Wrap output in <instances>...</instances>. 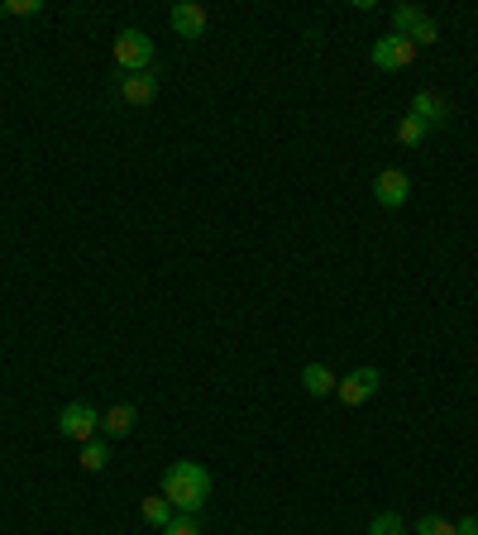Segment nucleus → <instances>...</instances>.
<instances>
[{
    "label": "nucleus",
    "instance_id": "1",
    "mask_svg": "<svg viewBox=\"0 0 478 535\" xmlns=\"http://www.w3.org/2000/svg\"><path fill=\"white\" fill-rule=\"evenodd\" d=\"M163 497L173 502V512H201L211 497V473L201 469L196 459H173L163 469Z\"/></svg>",
    "mask_w": 478,
    "mask_h": 535
},
{
    "label": "nucleus",
    "instance_id": "2",
    "mask_svg": "<svg viewBox=\"0 0 478 535\" xmlns=\"http://www.w3.org/2000/svg\"><path fill=\"white\" fill-rule=\"evenodd\" d=\"M96 430H101V411L91 407V402H67V407L58 411V435H63V440L87 445V440H96Z\"/></svg>",
    "mask_w": 478,
    "mask_h": 535
},
{
    "label": "nucleus",
    "instance_id": "3",
    "mask_svg": "<svg viewBox=\"0 0 478 535\" xmlns=\"http://www.w3.org/2000/svg\"><path fill=\"white\" fill-rule=\"evenodd\" d=\"M115 63H120V72H149L153 39L144 29H120L115 34Z\"/></svg>",
    "mask_w": 478,
    "mask_h": 535
},
{
    "label": "nucleus",
    "instance_id": "4",
    "mask_svg": "<svg viewBox=\"0 0 478 535\" xmlns=\"http://www.w3.org/2000/svg\"><path fill=\"white\" fill-rule=\"evenodd\" d=\"M369 58H373V67H378V72H402V67H412V63H416V43L388 29L383 39H373Z\"/></svg>",
    "mask_w": 478,
    "mask_h": 535
},
{
    "label": "nucleus",
    "instance_id": "5",
    "mask_svg": "<svg viewBox=\"0 0 478 535\" xmlns=\"http://www.w3.org/2000/svg\"><path fill=\"white\" fill-rule=\"evenodd\" d=\"M378 387H383V373H378L373 364H364V368H354V373H345V378L335 383V397H340L345 407H364Z\"/></svg>",
    "mask_w": 478,
    "mask_h": 535
},
{
    "label": "nucleus",
    "instance_id": "6",
    "mask_svg": "<svg viewBox=\"0 0 478 535\" xmlns=\"http://www.w3.org/2000/svg\"><path fill=\"white\" fill-rule=\"evenodd\" d=\"M373 201H378L383 211H402V206L412 201V177L402 168H383L373 177Z\"/></svg>",
    "mask_w": 478,
    "mask_h": 535
},
{
    "label": "nucleus",
    "instance_id": "7",
    "mask_svg": "<svg viewBox=\"0 0 478 535\" xmlns=\"http://www.w3.org/2000/svg\"><path fill=\"white\" fill-rule=\"evenodd\" d=\"M115 96H120L125 106H153V96H158V77H153V72H120Z\"/></svg>",
    "mask_w": 478,
    "mask_h": 535
},
{
    "label": "nucleus",
    "instance_id": "8",
    "mask_svg": "<svg viewBox=\"0 0 478 535\" xmlns=\"http://www.w3.org/2000/svg\"><path fill=\"white\" fill-rule=\"evenodd\" d=\"M168 20H173V29L182 34V39H201L206 24H211V15H206V5H196V0H177Z\"/></svg>",
    "mask_w": 478,
    "mask_h": 535
},
{
    "label": "nucleus",
    "instance_id": "9",
    "mask_svg": "<svg viewBox=\"0 0 478 535\" xmlns=\"http://www.w3.org/2000/svg\"><path fill=\"white\" fill-rule=\"evenodd\" d=\"M412 115L426 129H440V125H450V101H445L440 91H416V96H412Z\"/></svg>",
    "mask_w": 478,
    "mask_h": 535
},
{
    "label": "nucleus",
    "instance_id": "10",
    "mask_svg": "<svg viewBox=\"0 0 478 535\" xmlns=\"http://www.w3.org/2000/svg\"><path fill=\"white\" fill-rule=\"evenodd\" d=\"M335 373H330V364H306L302 368V387H306V397H330L335 392Z\"/></svg>",
    "mask_w": 478,
    "mask_h": 535
},
{
    "label": "nucleus",
    "instance_id": "11",
    "mask_svg": "<svg viewBox=\"0 0 478 535\" xmlns=\"http://www.w3.org/2000/svg\"><path fill=\"white\" fill-rule=\"evenodd\" d=\"M101 430H106L110 440H125V435H130V430H134V407H130V402H120V407H110L106 416H101Z\"/></svg>",
    "mask_w": 478,
    "mask_h": 535
},
{
    "label": "nucleus",
    "instance_id": "12",
    "mask_svg": "<svg viewBox=\"0 0 478 535\" xmlns=\"http://www.w3.org/2000/svg\"><path fill=\"white\" fill-rule=\"evenodd\" d=\"M139 516H144V521H149L153 531H163V526H168V521H173V502H168V497L158 493V497H144V502H139Z\"/></svg>",
    "mask_w": 478,
    "mask_h": 535
},
{
    "label": "nucleus",
    "instance_id": "13",
    "mask_svg": "<svg viewBox=\"0 0 478 535\" xmlns=\"http://www.w3.org/2000/svg\"><path fill=\"white\" fill-rule=\"evenodd\" d=\"M426 134H431V129L421 125L416 115H402V120H397V144H402V149H421Z\"/></svg>",
    "mask_w": 478,
    "mask_h": 535
},
{
    "label": "nucleus",
    "instance_id": "14",
    "mask_svg": "<svg viewBox=\"0 0 478 535\" xmlns=\"http://www.w3.org/2000/svg\"><path fill=\"white\" fill-rule=\"evenodd\" d=\"M77 464H82V473H101L110 464V445H106V440H87Z\"/></svg>",
    "mask_w": 478,
    "mask_h": 535
},
{
    "label": "nucleus",
    "instance_id": "15",
    "mask_svg": "<svg viewBox=\"0 0 478 535\" xmlns=\"http://www.w3.org/2000/svg\"><path fill=\"white\" fill-rule=\"evenodd\" d=\"M426 20V10L421 5H397L392 10V34H402V39H412V29Z\"/></svg>",
    "mask_w": 478,
    "mask_h": 535
},
{
    "label": "nucleus",
    "instance_id": "16",
    "mask_svg": "<svg viewBox=\"0 0 478 535\" xmlns=\"http://www.w3.org/2000/svg\"><path fill=\"white\" fill-rule=\"evenodd\" d=\"M44 15V0H0V20H34Z\"/></svg>",
    "mask_w": 478,
    "mask_h": 535
},
{
    "label": "nucleus",
    "instance_id": "17",
    "mask_svg": "<svg viewBox=\"0 0 478 535\" xmlns=\"http://www.w3.org/2000/svg\"><path fill=\"white\" fill-rule=\"evenodd\" d=\"M369 535H407V521H402L397 512H378L369 521Z\"/></svg>",
    "mask_w": 478,
    "mask_h": 535
},
{
    "label": "nucleus",
    "instance_id": "18",
    "mask_svg": "<svg viewBox=\"0 0 478 535\" xmlns=\"http://www.w3.org/2000/svg\"><path fill=\"white\" fill-rule=\"evenodd\" d=\"M416 535H455V521L440 512H426L421 521H416Z\"/></svg>",
    "mask_w": 478,
    "mask_h": 535
},
{
    "label": "nucleus",
    "instance_id": "19",
    "mask_svg": "<svg viewBox=\"0 0 478 535\" xmlns=\"http://www.w3.org/2000/svg\"><path fill=\"white\" fill-rule=\"evenodd\" d=\"M163 535H201V521H196L192 512H177L168 526H163Z\"/></svg>",
    "mask_w": 478,
    "mask_h": 535
},
{
    "label": "nucleus",
    "instance_id": "20",
    "mask_svg": "<svg viewBox=\"0 0 478 535\" xmlns=\"http://www.w3.org/2000/svg\"><path fill=\"white\" fill-rule=\"evenodd\" d=\"M435 39H440V24H435L431 15H426V20H421V24L412 29V43H416V48H426V43H435Z\"/></svg>",
    "mask_w": 478,
    "mask_h": 535
},
{
    "label": "nucleus",
    "instance_id": "21",
    "mask_svg": "<svg viewBox=\"0 0 478 535\" xmlns=\"http://www.w3.org/2000/svg\"><path fill=\"white\" fill-rule=\"evenodd\" d=\"M455 535H478V516H459V521H455Z\"/></svg>",
    "mask_w": 478,
    "mask_h": 535
}]
</instances>
